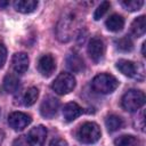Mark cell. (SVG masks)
Listing matches in <instances>:
<instances>
[{"label": "cell", "mask_w": 146, "mask_h": 146, "mask_svg": "<svg viewBox=\"0 0 146 146\" xmlns=\"http://www.w3.org/2000/svg\"><path fill=\"white\" fill-rule=\"evenodd\" d=\"M117 86H119V81L116 80V78L107 73H100L96 75L91 82L92 89L103 95L113 92L117 88Z\"/></svg>", "instance_id": "cell-1"}, {"label": "cell", "mask_w": 146, "mask_h": 146, "mask_svg": "<svg viewBox=\"0 0 146 146\" xmlns=\"http://www.w3.org/2000/svg\"><path fill=\"white\" fill-rule=\"evenodd\" d=\"M100 129L95 122H84L76 130V138L83 144H94L100 138Z\"/></svg>", "instance_id": "cell-2"}, {"label": "cell", "mask_w": 146, "mask_h": 146, "mask_svg": "<svg viewBox=\"0 0 146 146\" xmlns=\"http://www.w3.org/2000/svg\"><path fill=\"white\" fill-rule=\"evenodd\" d=\"M122 107L128 112H136L145 104V95L141 90L130 89L122 97Z\"/></svg>", "instance_id": "cell-3"}, {"label": "cell", "mask_w": 146, "mask_h": 146, "mask_svg": "<svg viewBox=\"0 0 146 146\" xmlns=\"http://www.w3.org/2000/svg\"><path fill=\"white\" fill-rule=\"evenodd\" d=\"M51 88L58 95H66L75 88V78L71 73H60L54 80Z\"/></svg>", "instance_id": "cell-4"}, {"label": "cell", "mask_w": 146, "mask_h": 146, "mask_svg": "<svg viewBox=\"0 0 146 146\" xmlns=\"http://www.w3.org/2000/svg\"><path fill=\"white\" fill-rule=\"evenodd\" d=\"M73 26H74V16H73V14L64 15L57 24V29H56L57 39L62 42H67L72 38V33H73V30H74Z\"/></svg>", "instance_id": "cell-5"}, {"label": "cell", "mask_w": 146, "mask_h": 146, "mask_svg": "<svg viewBox=\"0 0 146 146\" xmlns=\"http://www.w3.org/2000/svg\"><path fill=\"white\" fill-rule=\"evenodd\" d=\"M116 68L124 75L137 80L144 79V67L140 64H136L128 59H119L116 62Z\"/></svg>", "instance_id": "cell-6"}, {"label": "cell", "mask_w": 146, "mask_h": 146, "mask_svg": "<svg viewBox=\"0 0 146 146\" xmlns=\"http://www.w3.org/2000/svg\"><path fill=\"white\" fill-rule=\"evenodd\" d=\"M46 137H47V128L40 124L32 128L29 131L26 136V143L29 144V146H43Z\"/></svg>", "instance_id": "cell-7"}, {"label": "cell", "mask_w": 146, "mask_h": 146, "mask_svg": "<svg viewBox=\"0 0 146 146\" xmlns=\"http://www.w3.org/2000/svg\"><path fill=\"white\" fill-rule=\"evenodd\" d=\"M88 54L95 63H99L104 58V54H105L104 41L98 36L92 38L88 44Z\"/></svg>", "instance_id": "cell-8"}, {"label": "cell", "mask_w": 146, "mask_h": 146, "mask_svg": "<svg viewBox=\"0 0 146 146\" xmlns=\"http://www.w3.org/2000/svg\"><path fill=\"white\" fill-rule=\"evenodd\" d=\"M31 116L23 112H13L8 116V123L10 128H13L16 131H21L24 128H26L31 123Z\"/></svg>", "instance_id": "cell-9"}, {"label": "cell", "mask_w": 146, "mask_h": 146, "mask_svg": "<svg viewBox=\"0 0 146 146\" xmlns=\"http://www.w3.org/2000/svg\"><path fill=\"white\" fill-rule=\"evenodd\" d=\"M58 108H59L58 99L52 96H47L40 105V113L43 117L51 119L57 114Z\"/></svg>", "instance_id": "cell-10"}, {"label": "cell", "mask_w": 146, "mask_h": 146, "mask_svg": "<svg viewBox=\"0 0 146 146\" xmlns=\"http://www.w3.org/2000/svg\"><path fill=\"white\" fill-rule=\"evenodd\" d=\"M56 68V64H55V59L54 57L50 55V54H46V55H42L40 58H39V62H38V70L39 72L48 78L50 76L54 71Z\"/></svg>", "instance_id": "cell-11"}, {"label": "cell", "mask_w": 146, "mask_h": 146, "mask_svg": "<svg viewBox=\"0 0 146 146\" xmlns=\"http://www.w3.org/2000/svg\"><path fill=\"white\" fill-rule=\"evenodd\" d=\"M29 63H30V59H29V56L25 52H16L13 56V59H11L13 68L18 74H23L27 71Z\"/></svg>", "instance_id": "cell-12"}, {"label": "cell", "mask_w": 146, "mask_h": 146, "mask_svg": "<svg viewBox=\"0 0 146 146\" xmlns=\"http://www.w3.org/2000/svg\"><path fill=\"white\" fill-rule=\"evenodd\" d=\"M82 113V108L74 102L67 103L63 108V116L66 122H72L76 117H79Z\"/></svg>", "instance_id": "cell-13"}, {"label": "cell", "mask_w": 146, "mask_h": 146, "mask_svg": "<svg viewBox=\"0 0 146 146\" xmlns=\"http://www.w3.org/2000/svg\"><path fill=\"white\" fill-rule=\"evenodd\" d=\"M66 65L70 68V71L74 73H79L84 70V62L82 57L75 52H72L66 57Z\"/></svg>", "instance_id": "cell-14"}, {"label": "cell", "mask_w": 146, "mask_h": 146, "mask_svg": "<svg viewBox=\"0 0 146 146\" xmlns=\"http://www.w3.org/2000/svg\"><path fill=\"white\" fill-rule=\"evenodd\" d=\"M38 7V1L35 0H16L14 1V8L22 14H30L34 11Z\"/></svg>", "instance_id": "cell-15"}, {"label": "cell", "mask_w": 146, "mask_h": 146, "mask_svg": "<svg viewBox=\"0 0 146 146\" xmlns=\"http://www.w3.org/2000/svg\"><path fill=\"white\" fill-rule=\"evenodd\" d=\"M105 24H106L107 30H110L112 32H119L124 26V19H123V17L121 15L113 14V15H111L106 19V23Z\"/></svg>", "instance_id": "cell-16"}, {"label": "cell", "mask_w": 146, "mask_h": 146, "mask_svg": "<svg viewBox=\"0 0 146 146\" xmlns=\"http://www.w3.org/2000/svg\"><path fill=\"white\" fill-rule=\"evenodd\" d=\"M145 31H146V17L144 15L137 17L132 24H131V33L136 36V38H139L141 35L145 34Z\"/></svg>", "instance_id": "cell-17"}, {"label": "cell", "mask_w": 146, "mask_h": 146, "mask_svg": "<svg viewBox=\"0 0 146 146\" xmlns=\"http://www.w3.org/2000/svg\"><path fill=\"white\" fill-rule=\"evenodd\" d=\"M19 88V79L17 75L15 74H7L3 79V89L13 94L15 91H17V89Z\"/></svg>", "instance_id": "cell-18"}, {"label": "cell", "mask_w": 146, "mask_h": 146, "mask_svg": "<svg viewBox=\"0 0 146 146\" xmlns=\"http://www.w3.org/2000/svg\"><path fill=\"white\" fill-rule=\"evenodd\" d=\"M105 124H106V128L110 132H114V131H117L119 129H121L123 127V120L119 115L110 114L105 119Z\"/></svg>", "instance_id": "cell-19"}, {"label": "cell", "mask_w": 146, "mask_h": 146, "mask_svg": "<svg viewBox=\"0 0 146 146\" xmlns=\"http://www.w3.org/2000/svg\"><path fill=\"white\" fill-rule=\"evenodd\" d=\"M39 97V90L35 87H30L23 95V104L25 106H32Z\"/></svg>", "instance_id": "cell-20"}, {"label": "cell", "mask_w": 146, "mask_h": 146, "mask_svg": "<svg viewBox=\"0 0 146 146\" xmlns=\"http://www.w3.org/2000/svg\"><path fill=\"white\" fill-rule=\"evenodd\" d=\"M139 140L132 135H122L114 139L115 146H136Z\"/></svg>", "instance_id": "cell-21"}, {"label": "cell", "mask_w": 146, "mask_h": 146, "mask_svg": "<svg viewBox=\"0 0 146 146\" xmlns=\"http://www.w3.org/2000/svg\"><path fill=\"white\" fill-rule=\"evenodd\" d=\"M115 46L116 49H119L120 51H131L133 48V42L129 36H122L117 40H115Z\"/></svg>", "instance_id": "cell-22"}, {"label": "cell", "mask_w": 146, "mask_h": 146, "mask_svg": "<svg viewBox=\"0 0 146 146\" xmlns=\"http://www.w3.org/2000/svg\"><path fill=\"white\" fill-rule=\"evenodd\" d=\"M121 5L129 11H136L143 7L144 1L143 0H124V1H121Z\"/></svg>", "instance_id": "cell-23"}, {"label": "cell", "mask_w": 146, "mask_h": 146, "mask_svg": "<svg viewBox=\"0 0 146 146\" xmlns=\"http://www.w3.org/2000/svg\"><path fill=\"white\" fill-rule=\"evenodd\" d=\"M110 7H111V3H110L108 1H103V2L97 7V9L95 10L94 19H95V21L100 19V18H102L106 13H107V10L110 9Z\"/></svg>", "instance_id": "cell-24"}, {"label": "cell", "mask_w": 146, "mask_h": 146, "mask_svg": "<svg viewBox=\"0 0 146 146\" xmlns=\"http://www.w3.org/2000/svg\"><path fill=\"white\" fill-rule=\"evenodd\" d=\"M6 58H7V49L2 43H0V68L3 66Z\"/></svg>", "instance_id": "cell-25"}, {"label": "cell", "mask_w": 146, "mask_h": 146, "mask_svg": "<svg viewBox=\"0 0 146 146\" xmlns=\"http://www.w3.org/2000/svg\"><path fill=\"white\" fill-rule=\"evenodd\" d=\"M49 146H67V143L62 138H55L50 141Z\"/></svg>", "instance_id": "cell-26"}, {"label": "cell", "mask_w": 146, "mask_h": 146, "mask_svg": "<svg viewBox=\"0 0 146 146\" xmlns=\"http://www.w3.org/2000/svg\"><path fill=\"white\" fill-rule=\"evenodd\" d=\"M137 121H139V124H137V129H139L140 131H145V120H144V111L140 113V116L137 119Z\"/></svg>", "instance_id": "cell-27"}, {"label": "cell", "mask_w": 146, "mask_h": 146, "mask_svg": "<svg viewBox=\"0 0 146 146\" xmlns=\"http://www.w3.org/2000/svg\"><path fill=\"white\" fill-rule=\"evenodd\" d=\"M3 140H5V132H3V130L0 129V146L3 143Z\"/></svg>", "instance_id": "cell-28"}, {"label": "cell", "mask_w": 146, "mask_h": 146, "mask_svg": "<svg viewBox=\"0 0 146 146\" xmlns=\"http://www.w3.org/2000/svg\"><path fill=\"white\" fill-rule=\"evenodd\" d=\"M8 1H0V7H2V8H5V7H7L8 6Z\"/></svg>", "instance_id": "cell-29"}]
</instances>
